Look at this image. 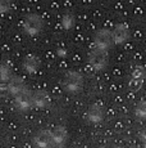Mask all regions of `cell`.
<instances>
[{
  "instance_id": "obj_1",
  "label": "cell",
  "mask_w": 146,
  "mask_h": 148,
  "mask_svg": "<svg viewBox=\"0 0 146 148\" xmlns=\"http://www.w3.org/2000/svg\"><path fill=\"white\" fill-rule=\"evenodd\" d=\"M44 27V19L39 14H28L24 19V23H23V30L26 34L33 36V35H37Z\"/></svg>"
},
{
  "instance_id": "obj_2",
  "label": "cell",
  "mask_w": 146,
  "mask_h": 148,
  "mask_svg": "<svg viewBox=\"0 0 146 148\" xmlns=\"http://www.w3.org/2000/svg\"><path fill=\"white\" fill-rule=\"evenodd\" d=\"M95 41H96L97 47H99L100 49H108L112 45V42H113V35L110 34V31L101 30L96 34Z\"/></svg>"
},
{
  "instance_id": "obj_3",
  "label": "cell",
  "mask_w": 146,
  "mask_h": 148,
  "mask_svg": "<svg viewBox=\"0 0 146 148\" xmlns=\"http://www.w3.org/2000/svg\"><path fill=\"white\" fill-rule=\"evenodd\" d=\"M112 35H113V40L116 44H123V42L127 41L130 34H128L127 26H124V25H117L114 27V31Z\"/></svg>"
},
{
  "instance_id": "obj_4",
  "label": "cell",
  "mask_w": 146,
  "mask_h": 148,
  "mask_svg": "<svg viewBox=\"0 0 146 148\" xmlns=\"http://www.w3.org/2000/svg\"><path fill=\"white\" fill-rule=\"evenodd\" d=\"M74 23H76V17L72 13H66L62 17V25H63V27L66 30H71L74 26Z\"/></svg>"
},
{
  "instance_id": "obj_5",
  "label": "cell",
  "mask_w": 146,
  "mask_h": 148,
  "mask_svg": "<svg viewBox=\"0 0 146 148\" xmlns=\"http://www.w3.org/2000/svg\"><path fill=\"white\" fill-rule=\"evenodd\" d=\"M13 0H0V13H8L12 9Z\"/></svg>"
}]
</instances>
